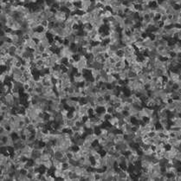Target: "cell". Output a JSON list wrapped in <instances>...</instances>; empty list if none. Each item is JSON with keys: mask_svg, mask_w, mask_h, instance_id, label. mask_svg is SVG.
Returning <instances> with one entry per match:
<instances>
[{"mask_svg": "<svg viewBox=\"0 0 181 181\" xmlns=\"http://www.w3.org/2000/svg\"><path fill=\"white\" fill-rule=\"evenodd\" d=\"M130 175L129 170L124 169L122 167L117 169V172L115 174V180L118 181H123V180H127V178Z\"/></svg>", "mask_w": 181, "mask_h": 181, "instance_id": "cell-1", "label": "cell"}, {"mask_svg": "<svg viewBox=\"0 0 181 181\" xmlns=\"http://www.w3.org/2000/svg\"><path fill=\"white\" fill-rule=\"evenodd\" d=\"M104 156V159L106 161V168L107 167H115L116 166V158L114 154H110L106 152Z\"/></svg>", "mask_w": 181, "mask_h": 181, "instance_id": "cell-2", "label": "cell"}, {"mask_svg": "<svg viewBox=\"0 0 181 181\" xmlns=\"http://www.w3.org/2000/svg\"><path fill=\"white\" fill-rule=\"evenodd\" d=\"M1 101L5 102L10 107L14 108V106H15V97L13 96V95L11 92H9L8 94H6L5 96V98L3 100H1Z\"/></svg>", "mask_w": 181, "mask_h": 181, "instance_id": "cell-3", "label": "cell"}, {"mask_svg": "<svg viewBox=\"0 0 181 181\" xmlns=\"http://www.w3.org/2000/svg\"><path fill=\"white\" fill-rule=\"evenodd\" d=\"M128 66L130 68V70L136 75H139L140 73H141L143 71V67L141 66V64L139 61H137L136 62H134L131 65H128Z\"/></svg>", "mask_w": 181, "mask_h": 181, "instance_id": "cell-4", "label": "cell"}, {"mask_svg": "<svg viewBox=\"0 0 181 181\" xmlns=\"http://www.w3.org/2000/svg\"><path fill=\"white\" fill-rule=\"evenodd\" d=\"M33 152V147L31 146H25L24 148L22 149V154L26 160H31V155Z\"/></svg>", "mask_w": 181, "mask_h": 181, "instance_id": "cell-5", "label": "cell"}, {"mask_svg": "<svg viewBox=\"0 0 181 181\" xmlns=\"http://www.w3.org/2000/svg\"><path fill=\"white\" fill-rule=\"evenodd\" d=\"M72 80H73V82H75L76 83H77L79 85V84H83L84 82L87 80V78L83 74L76 72L74 74V76H72Z\"/></svg>", "mask_w": 181, "mask_h": 181, "instance_id": "cell-6", "label": "cell"}, {"mask_svg": "<svg viewBox=\"0 0 181 181\" xmlns=\"http://www.w3.org/2000/svg\"><path fill=\"white\" fill-rule=\"evenodd\" d=\"M141 111H142L143 115H144V117H145V118H147V119L151 118V117L155 114V113H156L155 108L148 107H147V106L141 107Z\"/></svg>", "mask_w": 181, "mask_h": 181, "instance_id": "cell-7", "label": "cell"}, {"mask_svg": "<svg viewBox=\"0 0 181 181\" xmlns=\"http://www.w3.org/2000/svg\"><path fill=\"white\" fill-rule=\"evenodd\" d=\"M97 139H98V134L95 132H90L84 137L85 141H88L91 144H94V142H95Z\"/></svg>", "mask_w": 181, "mask_h": 181, "instance_id": "cell-8", "label": "cell"}, {"mask_svg": "<svg viewBox=\"0 0 181 181\" xmlns=\"http://www.w3.org/2000/svg\"><path fill=\"white\" fill-rule=\"evenodd\" d=\"M133 123H125V124L123 125L122 128L121 129V132L123 133L125 135L131 134V133H133Z\"/></svg>", "mask_w": 181, "mask_h": 181, "instance_id": "cell-9", "label": "cell"}, {"mask_svg": "<svg viewBox=\"0 0 181 181\" xmlns=\"http://www.w3.org/2000/svg\"><path fill=\"white\" fill-rule=\"evenodd\" d=\"M92 18H93L92 17V15H91V13H90L89 11L83 12L82 14V19H81L82 25H85V24H90V22H91Z\"/></svg>", "mask_w": 181, "mask_h": 181, "instance_id": "cell-10", "label": "cell"}, {"mask_svg": "<svg viewBox=\"0 0 181 181\" xmlns=\"http://www.w3.org/2000/svg\"><path fill=\"white\" fill-rule=\"evenodd\" d=\"M180 78H181V76H180V75L178 72L173 71V70H169L168 76H167V79L172 80V82H174L176 83L177 82H178L180 80Z\"/></svg>", "mask_w": 181, "mask_h": 181, "instance_id": "cell-11", "label": "cell"}, {"mask_svg": "<svg viewBox=\"0 0 181 181\" xmlns=\"http://www.w3.org/2000/svg\"><path fill=\"white\" fill-rule=\"evenodd\" d=\"M42 152H43V147H41V148H38V149L33 148V152H32V155H31V160H36V159H37V158H40L42 156Z\"/></svg>", "mask_w": 181, "mask_h": 181, "instance_id": "cell-12", "label": "cell"}, {"mask_svg": "<svg viewBox=\"0 0 181 181\" xmlns=\"http://www.w3.org/2000/svg\"><path fill=\"white\" fill-rule=\"evenodd\" d=\"M37 43H38V41H36V39L34 38H30L27 40V47L31 50H36V48L37 47Z\"/></svg>", "mask_w": 181, "mask_h": 181, "instance_id": "cell-13", "label": "cell"}, {"mask_svg": "<svg viewBox=\"0 0 181 181\" xmlns=\"http://www.w3.org/2000/svg\"><path fill=\"white\" fill-rule=\"evenodd\" d=\"M122 50H123L124 53H128V54H135L136 53V48H135V46L133 44L126 45Z\"/></svg>", "mask_w": 181, "mask_h": 181, "instance_id": "cell-14", "label": "cell"}, {"mask_svg": "<svg viewBox=\"0 0 181 181\" xmlns=\"http://www.w3.org/2000/svg\"><path fill=\"white\" fill-rule=\"evenodd\" d=\"M158 125H160V127H162V128H164V129L169 128V127H170L169 118H166V119H159V123H158Z\"/></svg>", "mask_w": 181, "mask_h": 181, "instance_id": "cell-15", "label": "cell"}, {"mask_svg": "<svg viewBox=\"0 0 181 181\" xmlns=\"http://www.w3.org/2000/svg\"><path fill=\"white\" fill-rule=\"evenodd\" d=\"M45 133L42 131V129H40V128H36L35 133H34V135H35V138L36 141H42V137L44 136Z\"/></svg>", "mask_w": 181, "mask_h": 181, "instance_id": "cell-16", "label": "cell"}, {"mask_svg": "<svg viewBox=\"0 0 181 181\" xmlns=\"http://www.w3.org/2000/svg\"><path fill=\"white\" fill-rule=\"evenodd\" d=\"M125 141V134L123 133H117L115 134V145L119 144L121 142H123Z\"/></svg>", "mask_w": 181, "mask_h": 181, "instance_id": "cell-17", "label": "cell"}, {"mask_svg": "<svg viewBox=\"0 0 181 181\" xmlns=\"http://www.w3.org/2000/svg\"><path fill=\"white\" fill-rule=\"evenodd\" d=\"M65 154L64 152L61 151V150H57L56 149L54 153H53V156H52V159H55V160H61L62 158L63 157V155Z\"/></svg>", "mask_w": 181, "mask_h": 181, "instance_id": "cell-18", "label": "cell"}, {"mask_svg": "<svg viewBox=\"0 0 181 181\" xmlns=\"http://www.w3.org/2000/svg\"><path fill=\"white\" fill-rule=\"evenodd\" d=\"M126 159H127V155H126V154H124V153L121 154V155L117 158V159H116V165H117V166H120L121 167V166H123V164L125 163Z\"/></svg>", "mask_w": 181, "mask_h": 181, "instance_id": "cell-19", "label": "cell"}, {"mask_svg": "<svg viewBox=\"0 0 181 181\" xmlns=\"http://www.w3.org/2000/svg\"><path fill=\"white\" fill-rule=\"evenodd\" d=\"M39 42H41V44L42 45V46H43L44 48H50V47H51V42H50V40L48 38V36L44 37L43 39H42V40L39 41Z\"/></svg>", "mask_w": 181, "mask_h": 181, "instance_id": "cell-20", "label": "cell"}, {"mask_svg": "<svg viewBox=\"0 0 181 181\" xmlns=\"http://www.w3.org/2000/svg\"><path fill=\"white\" fill-rule=\"evenodd\" d=\"M107 121H108V123H109L111 126H113V127H115L117 128L118 122H119V119H118V117H117V116H115V115L112 116L111 118H109V119L107 120Z\"/></svg>", "mask_w": 181, "mask_h": 181, "instance_id": "cell-21", "label": "cell"}, {"mask_svg": "<svg viewBox=\"0 0 181 181\" xmlns=\"http://www.w3.org/2000/svg\"><path fill=\"white\" fill-rule=\"evenodd\" d=\"M42 167L45 168V169H48V170H50V171L51 169H54L52 159H51V160H46V161H43V162H42Z\"/></svg>", "mask_w": 181, "mask_h": 181, "instance_id": "cell-22", "label": "cell"}, {"mask_svg": "<svg viewBox=\"0 0 181 181\" xmlns=\"http://www.w3.org/2000/svg\"><path fill=\"white\" fill-rule=\"evenodd\" d=\"M1 93H4V94H8L10 92L11 90V85L8 84V83H3L1 84Z\"/></svg>", "mask_w": 181, "mask_h": 181, "instance_id": "cell-23", "label": "cell"}, {"mask_svg": "<svg viewBox=\"0 0 181 181\" xmlns=\"http://www.w3.org/2000/svg\"><path fill=\"white\" fill-rule=\"evenodd\" d=\"M52 161H53L54 169H62L63 168V163L61 160H57L52 159Z\"/></svg>", "mask_w": 181, "mask_h": 181, "instance_id": "cell-24", "label": "cell"}, {"mask_svg": "<svg viewBox=\"0 0 181 181\" xmlns=\"http://www.w3.org/2000/svg\"><path fill=\"white\" fill-rule=\"evenodd\" d=\"M92 69L101 70H102V69H103V63L99 62H96V61L95 60V62L92 63Z\"/></svg>", "mask_w": 181, "mask_h": 181, "instance_id": "cell-25", "label": "cell"}, {"mask_svg": "<svg viewBox=\"0 0 181 181\" xmlns=\"http://www.w3.org/2000/svg\"><path fill=\"white\" fill-rule=\"evenodd\" d=\"M82 30L84 33H87V34L93 29V26L91 25V24H85V25H82Z\"/></svg>", "mask_w": 181, "mask_h": 181, "instance_id": "cell-26", "label": "cell"}, {"mask_svg": "<svg viewBox=\"0 0 181 181\" xmlns=\"http://www.w3.org/2000/svg\"><path fill=\"white\" fill-rule=\"evenodd\" d=\"M170 44L169 42V40L166 39V38H162L161 40H160V46H162V47H167L168 45Z\"/></svg>", "mask_w": 181, "mask_h": 181, "instance_id": "cell-27", "label": "cell"}, {"mask_svg": "<svg viewBox=\"0 0 181 181\" xmlns=\"http://www.w3.org/2000/svg\"><path fill=\"white\" fill-rule=\"evenodd\" d=\"M36 79H35V77H32L27 80V82L29 83L30 88H34L36 87Z\"/></svg>", "mask_w": 181, "mask_h": 181, "instance_id": "cell-28", "label": "cell"}, {"mask_svg": "<svg viewBox=\"0 0 181 181\" xmlns=\"http://www.w3.org/2000/svg\"><path fill=\"white\" fill-rule=\"evenodd\" d=\"M133 118L132 116H130L129 115H126L123 121H124L125 123H133Z\"/></svg>", "mask_w": 181, "mask_h": 181, "instance_id": "cell-29", "label": "cell"}, {"mask_svg": "<svg viewBox=\"0 0 181 181\" xmlns=\"http://www.w3.org/2000/svg\"><path fill=\"white\" fill-rule=\"evenodd\" d=\"M175 38H176L178 41H179V42L181 41V32H180L179 30H178V32L177 33V35H176V37H175Z\"/></svg>", "mask_w": 181, "mask_h": 181, "instance_id": "cell-30", "label": "cell"}, {"mask_svg": "<svg viewBox=\"0 0 181 181\" xmlns=\"http://www.w3.org/2000/svg\"><path fill=\"white\" fill-rule=\"evenodd\" d=\"M180 152H181V151H180Z\"/></svg>", "mask_w": 181, "mask_h": 181, "instance_id": "cell-31", "label": "cell"}]
</instances>
